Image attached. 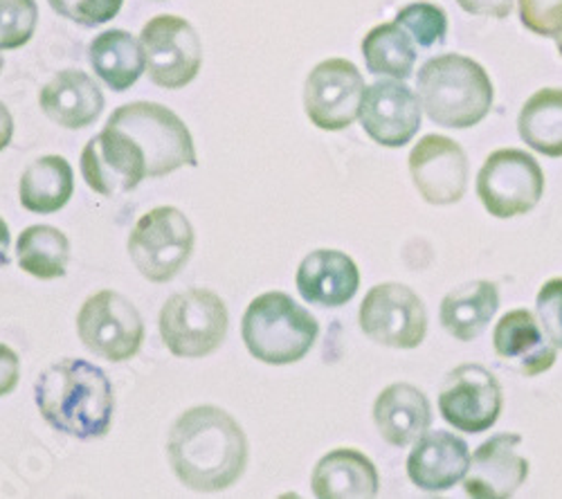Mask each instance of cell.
Masks as SVG:
<instances>
[{
	"label": "cell",
	"instance_id": "4316f807",
	"mask_svg": "<svg viewBox=\"0 0 562 499\" xmlns=\"http://www.w3.org/2000/svg\"><path fill=\"white\" fill-rule=\"evenodd\" d=\"M520 138L547 158H562V88L533 93L518 117Z\"/></svg>",
	"mask_w": 562,
	"mask_h": 499
},
{
	"label": "cell",
	"instance_id": "9c48e42d",
	"mask_svg": "<svg viewBox=\"0 0 562 499\" xmlns=\"http://www.w3.org/2000/svg\"><path fill=\"white\" fill-rule=\"evenodd\" d=\"M77 331L88 351L111 362L133 358L145 340L143 315L115 291H100L83 302Z\"/></svg>",
	"mask_w": 562,
	"mask_h": 499
},
{
	"label": "cell",
	"instance_id": "e0dca14e",
	"mask_svg": "<svg viewBox=\"0 0 562 499\" xmlns=\"http://www.w3.org/2000/svg\"><path fill=\"white\" fill-rule=\"evenodd\" d=\"M522 436L502 432L477 447L463 477V490L475 499H506L529 477V462L518 452Z\"/></svg>",
	"mask_w": 562,
	"mask_h": 499
},
{
	"label": "cell",
	"instance_id": "603a6c76",
	"mask_svg": "<svg viewBox=\"0 0 562 499\" xmlns=\"http://www.w3.org/2000/svg\"><path fill=\"white\" fill-rule=\"evenodd\" d=\"M313 492L319 499H369L379 495V470L362 452L340 447L324 455L311 479Z\"/></svg>",
	"mask_w": 562,
	"mask_h": 499
},
{
	"label": "cell",
	"instance_id": "f546056e",
	"mask_svg": "<svg viewBox=\"0 0 562 499\" xmlns=\"http://www.w3.org/2000/svg\"><path fill=\"white\" fill-rule=\"evenodd\" d=\"M407 34L414 36V43L420 48L441 45L448 34V16L435 3H412L403 8L394 19Z\"/></svg>",
	"mask_w": 562,
	"mask_h": 499
},
{
	"label": "cell",
	"instance_id": "ffe728a7",
	"mask_svg": "<svg viewBox=\"0 0 562 499\" xmlns=\"http://www.w3.org/2000/svg\"><path fill=\"white\" fill-rule=\"evenodd\" d=\"M360 286L353 259L340 250H315L300 263L297 291L315 306L338 308L351 302Z\"/></svg>",
	"mask_w": 562,
	"mask_h": 499
},
{
	"label": "cell",
	"instance_id": "6da1fadb",
	"mask_svg": "<svg viewBox=\"0 0 562 499\" xmlns=\"http://www.w3.org/2000/svg\"><path fill=\"white\" fill-rule=\"evenodd\" d=\"M167 452L176 477L187 488L218 492L244 475L248 439L221 407L201 405L173 423Z\"/></svg>",
	"mask_w": 562,
	"mask_h": 499
},
{
	"label": "cell",
	"instance_id": "f35d334b",
	"mask_svg": "<svg viewBox=\"0 0 562 499\" xmlns=\"http://www.w3.org/2000/svg\"><path fill=\"white\" fill-rule=\"evenodd\" d=\"M555 45H558V53L562 55V32L555 36Z\"/></svg>",
	"mask_w": 562,
	"mask_h": 499
},
{
	"label": "cell",
	"instance_id": "7c38bea8",
	"mask_svg": "<svg viewBox=\"0 0 562 499\" xmlns=\"http://www.w3.org/2000/svg\"><path fill=\"white\" fill-rule=\"evenodd\" d=\"M367 93L360 70L347 59H329L313 68L304 86V109L322 131L349 128L362 111Z\"/></svg>",
	"mask_w": 562,
	"mask_h": 499
},
{
	"label": "cell",
	"instance_id": "277c9868",
	"mask_svg": "<svg viewBox=\"0 0 562 499\" xmlns=\"http://www.w3.org/2000/svg\"><path fill=\"white\" fill-rule=\"evenodd\" d=\"M241 327L248 351L266 365L277 367L300 362L319 336L315 317L279 291L252 299Z\"/></svg>",
	"mask_w": 562,
	"mask_h": 499
},
{
	"label": "cell",
	"instance_id": "44dd1931",
	"mask_svg": "<svg viewBox=\"0 0 562 499\" xmlns=\"http://www.w3.org/2000/svg\"><path fill=\"white\" fill-rule=\"evenodd\" d=\"M38 104L55 124L77 131L90 126L102 115L104 93L90 75L64 70L43 86Z\"/></svg>",
	"mask_w": 562,
	"mask_h": 499
},
{
	"label": "cell",
	"instance_id": "74e56055",
	"mask_svg": "<svg viewBox=\"0 0 562 499\" xmlns=\"http://www.w3.org/2000/svg\"><path fill=\"white\" fill-rule=\"evenodd\" d=\"M10 263V228L8 223L0 218V268Z\"/></svg>",
	"mask_w": 562,
	"mask_h": 499
},
{
	"label": "cell",
	"instance_id": "d590c367",
	"mask_svg": "<svg viewBox=\"0 0 562 499\" xmlns=\"http://www.w3.org/2000/svg\"><path fill=\"white\" fill-rule=\"evenodd\" d=\"M463 12L477 16L506 19L513 12L515 0H457Z\"/></svg>",
	"mask_w": 562,
	"mask_h": 499
},
{
	"label": "cell",
	"instance_id": "8d00e7d4",
	"mask_svg": "<svg viewBox=\"0 0 562 499\" xmlns=\"http://www.w3.org/2000/svg\"><path fill=\"white\" fill-rule=\"evenodd\" d=\"M12 135H14V120H12V113L8 111V106H5L3 102H0V151L10 147Z\"/></svg>",
	"mask_w": 562,
	"mask_h": 499
},
{
	"label": "cell",
	"instance_id": "8992f818",
	"mask_svg": "<svg viewBox=\"0 0 562 499\" xmlns=\"http://www.w3.org/2000/svg\"><path fill=\"white\" fill-rule=\"evenodd\" d=\"M225 302L205 288L176 293L160 310V336L178 358H205L227 336Z\"/></svg>",
	"mask_w": 562,
	"mask_h": 499
},
{
	"label": "cell",
	"instance_id": "8fae6325",
	"mask_svg": "<svg viewBox=\"0 0 562 499\" xmlns=\"http://www.w3.org/2000/svg\"><path fill=\"white\" fill-rule=\"evenodd\" d=\"M147 53V70L156 86L178 90L192 83L203 66V43L190 21L180 16L151 19L143 36Z\"/></svg>",
	"mask_w": 562,
	"mask_h": 499
},
{
	"label": "cell",
	"instance_id": "836d02e7",
	"mask_svg": "<svg viewBox=\"0 0 562 499\" xmlns=\"http://www.w3.org/2000/svg\"><path fill=\"white\" fill-rule=\"evenodd\" d=\"M536 308L544 333L555 349H562V280H549L540 288Z\"/></svg>",
	"mask_w": 562,
	"mask_h": 499
},
{
	"label": "cell",
	"instance_id": "cb8c5ba5",
	"mask_svg": "<svg viewBox=\"0 0 562 499\" xmlns=\"http://www.w3.org/2000/svg\"><path fill=\"white\" fill-rule=\"evenodd\" d=\"M88 57L95 75L115 93H124L147 70L143 41L126 30H109L95 36Z\"/></svg>",
	"mask_w": 562,
	"mask_h": 499
},
{
	"label": "cell",
	"instance_id": "d6986e66",
	"mask_svg": "<svg viewBox=\"0 0 562 499\" xmlns=\"http://www.w3.org/2000/svg\"><path fill=\"white\" fill-rule=\"evenodd\" d=\"M493 344L502 360L529 378L549 372L558 358L555 344L527 308H515L502 317L493 333Z\"/></svg>",
	"mask_w": 562,
	"mask_h": 499
},
{
	"label": "cell",
	"instance_id": "f1b7e54d",
	"mask_svg": "<svg viewBox=\"0 0 562 499\" xmlns=\"http://www.w3.org/2000/svg\"><path fill=\"white\" fill-rule=\"evenodd\" d=\"M19 265L36 280L64 277L70 261L68 237L53 225H32L23 230L16 243Z\"/></svg>",
	"mask_w": 562,
	"mask_h": 499
},
{
	"label": "cell",
	"instance_id": "d4e9b609",
	"mask_svg": "<svg viewBox=\"0 0 562 499\" xmlns=\"http://www.w3.org/2000/svg\"><path fill=\"white\" fill-rule=\"evenodd\" d=\"M499 308V291L493 282L477 280L450 291L441 302V327L457 340L471 342L484 333Z\"/></svg>",
	"mask_w": 562,
	"mask_h": 499
},
{
	"label": "cell",
	"instance_id": "484cf974",
	"mask_svg": "<svg viewBox=\"0 0 562 499\" xmlns=\"http://www.w3.org/2000/svg\"><path fill=\"white\" fill-rule=\"evenodd\" d=\"M75 192V173L66 158L43 156L21 175V205L34 214H55Z\"/></svg>",
	"mask_w": 562,
	"mask_h": 499
},
{
	"label": "cell",
	"instance_id": "ba28073f",
	"mask_svg": "<svg viewBox=\"0 0 562 499\" xmlns=\"http://www.w3.org/2000/svg\"><path fill=\"white\" fill-rule=\"evenodd\" d=\"M542 194L544 173L527 151L499 149L480 169L477 196L495 218H515L531 212Z\"/></svg>",
	"mask_w": 562,
	"mask_h": 499
},
{
	"label": "cell",
	"instance_id": "4dcf8cb0",
	"mask_svg": "<svg viewBox=\"0 0 562 499\" xmlns=\"http://www.w3.org/2000/svg\"><path fill=\"white\" fill-rule=\"evenodd\" d=\"M38 8L34 0H0V50H19L34 36Z\"/></svg>",
	"mask_w": 562,
	"mask_h": 499
},
{
	"label": "cell",
	"instance_id": "7402d4cb",
	"mask_svg": "<svg viewBox=\"0 0 562 499\" xmlns=\"http://www.w3.org/2000/svg\"><path fill=\"white\" fill-rule=\"evenodd\" d=\"M373 421L381 436L396 447H405L424 436L432 423L428 396L409 383H394L373 402Z\"/></svg>",
	"mask_w": 562,
	"mask_h": 499
},
{
	"label": "cell",
	"instance_id": "83f0119b",
	"mask_svg": "<svg viewBox=\"0 0 562 499\" xmlns=\"http://www.w3.org/2000/svg\"><path fill=\"white\" fill-rule=\"evenodd\" d=\"M362 55L367 70L376 77H392L405 81L416 66L414 38L398 25H376L362 38Z\"/></svg>",
	"mask_w": 562,
	"mask_h": 499
},
{
	"label": "cell",
	"instance_id": "d6a6232c",
	"mask_svg": "<svg viewBox=\"0 0 562 499\" xmlns=\"http://www.w3.org/2000/svg\"><path fill=\"white\" fill-rule=\"evenodd\" d=\"M522 25L538 34L555 38L562 32V0H518Z\"/></svg>",
	"mask_w": 562,
	"mask_h": 499
},
{
	"label": "cell",
	"instance_id": "30bf717a",
	"mask_svg": "<svg viewBox=\"0 0 562 499\" xmlns=\"http://www.w3.org/2000/svg\"><path fill=\"white\" fill-rule=\"evenodd\" d=\"M358 320L371 342L390 349H416L428 333L426 304L396 282L373 286L360 304Z\"/></svg>",
	"mask_w": 562,
	"mask_h": 499
},
{
	"label": "cell",
	"instance_id": "ac0fdd59",
	"mask_svg": "<svg viewBox=\"0 0 562 499\" xmlns=\"http://www.w3.org/2000/svg\"><path fill=\"white\" fill-rule=\"evenodd\" d=\"M468 443L446 430L426 432L414 441L407 457L409 481L426 492H443L461 481L471 466Z\"/></svg>",
	"mask_w": 562,
	"mask_h": 499
},
{
	"label": "cell",
	"instance_id": "4fadbf2b",
	"mask_svg": "<svg viewBox=\"0 0 562 499\" xmlns=\"http://www.w3.org/2000/svg\"><path fill=\"white\" fill-rule=\"evenodd\" d=\"M502 387L482 365H459L439 389V412L459 432L480 434L491 430L502 415Z\"/></svg>",
	"mask_w": 562,
	"mask_h": 499
},
{
	"label": "cell",
	"instance_id": "5b68a950",
	"mask_svg": "<svg viewBox=\"0 0 562 499\" xmlns=\"http://www.w3.org/2000/svg\"><path fill=\"white\" fill-rule=\"evenodd\" d=\"M122 128L147 156L149 178L167 175L180 167H199L192 133L167 106L133 102L120 106L106 122Z\"/></svg>",
	"mask_w": 562,
	"mask_h": 499
},
{
	"label": "cell",
	"instance_id": "7a4b0ae2",
	"mask_svg": "<svg viewBox=\"0 0 562 499\" xmlns=\"http://www.w3.org/2000/svg\"><path fill=\"white\" fill-rule=\"evenodd\" d=\"M36 407L55 430L75 439H100L113 426L115 398L109 376L86 360L68 358L45 370L34 385Z\"/></svg>",
	"mask_w": 562,
	"mask_h": 499
},
{
	"label": "cell",
	"instance_id": "2e32d148",
	"mask_svg": "<svg viewBox=\"0 0 562 499\" xmlns=\"http://www.w3.org/2000/svg\"><path fill=\"white\" fill-rule=\"evenodd\" d=\"M420 100L401 79H383L367 88L360 122L369 138L387 149L405 147L420 128Z\"/></svg>",
	"mask_w": 562,
	"mask_h": 499
},
{
	"label": "cell",
	"instance_id": "9a60e30c",
	"mask_svg": "<svg viewBox=\"0 0 562 499\" xmlns=\"http://www.w3.org/2000/svg\"><path fill=\"white\" fill-rule=\"evenodd\" d=\"M414 188L430 205H454L468 188V158L446 135H426L409 154Z\"/></svg>",
	"mask_w": 562,
	"mask_h": 499
},
{
	"label": "cell",
	"instance_id": "1f68e13d",
	"mask_svg": "<svg viewBox=\"0 0 562 499\" xmlns=\"http://www.w3.org/2000/svg\"><path fill=\"white\" fill-rule=\"evenodd\" d=\"M48 3L59 16L83 27H95L113 21L124 0H48Z\"/></svg>",
	"mask_w": 562,
	"mask_h": 499
},
{
	"label": "cell",
	"instance_id": "3957f363",
	"mask_svg": "<svg viewBox=\"0 0 562 499\" xmlns=\"http://www.w3.org/2000/svg\"><path fill=\"white\" fill-rule=\"evenodd\" d=\"M418 100L426 115L443 128H473L493 106V81L463 55L432 57L418 70Z\"/></svg>",
	"mask_w": 562,
	"mask_h": 499
},
{
	"label": "cell",
	"instance_id": "52a82bcc",
	"mask_svg": "<svg viewBox=\"0 0 562 499\" xmlns=\"http://www.w3.org/2000/svg\"><path fill=\"white\" fill-rule=\"evenodd\" d=\"M194 228L176 207H156L135 223L128 237V254L149 282L173 280L190 261L194 250Z\"/></svg>",
	"mask_w": 562,
	"mask_h": 499
},
{
	"label": "cell",
	"instance_id": "e575fe53",
	"mask_svg": "<svg viewBox=\"0 0 562 499\" xmlns=\"http://www.w3.org/2000/svg\"><path fill=\"white\" fill-rule=\"evenodd\" d=\"M21 378V360L14 349L0 344V396L14 392Z\"/></svg>",
	"mask_w": 562,
	"mask_h": 499
},
{
	"label": "cell",
	"instance_id": "5bb4252c",
	"mask_svg": "<svg viewBox=\"0 0 562 499\" xmlns=\"http://www.w3.org/2000/svg\"><path fill=\"white\" fill-rule=\"evenodd\" d=\"M81 175L92 192L122 196L149 178L147 156L128 133L106 124L81 154Z\"/></svg>",
	"mask_w": 562,
	"mask_h": 499
}]
</instances>
